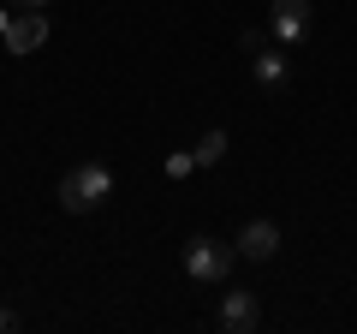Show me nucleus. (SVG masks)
<instances>
[{
	"instance_id": "1",
	"label": "nucleus",
	"mask_w": 357,
	"mask_h": 334,
	"mask_svg": "<svg viewBox=\"0 0 357 334\" xmlns=\"http://www.w3.org/2000/svg\"><path fill=\"white\" fill-rule=\"evenodd\" d=\"M107 197H114V173H107L102 161H84V167H72L60 180V209L66 215H89V209H102Z\"/></svg>"
},
{
	"instance_id": "2",
	"label": "nucleus",
	"mask_w": 357,
	"mask_h": 334,
	"mask_svg": "<svg viewBox=\"0 0 357 334\" xmlns=\"http://www.w3.org/2000/svg\"><path fill=\"white\" fill-rule=\"evenodd\" d=\"M232 245H220V239H191L185 245V275L191 281H208V286H227V275H232Z\"/></svg>"
},
{
	"instance_id": "3",
	"label": "nucleus",
	"mask_w": 357,
	"mask_h": 334,
	"mask_svg": "<svg viewBox=\"0 0 357 334\" xmlns=\"http://www.w3.org/2000/svg\"><path fill=\"white\" fill-rule=\"evenodd\" d=\"M268 30H274L280 48H298L310 36V0H274L268 6Z\"/></svg>"
},
{
	"instance_id": "4",
	"label": "nucleus",
	"mask_w": 357,
	"mask_h": 334,
	"mask_svg": "<svg viewBox=\"0 0 357 334\" xmlns=\"http://www.w3.org/2000/svg\"><path fill=\"white\" fill-rule=\"evenodd\" d=\"M220 328H227V334L262 328V298H256L250 286H227V298H220Z\"/></svg>"
},
{
	"instance_id": "5",
	"label": "nucleus",
	"mask_w": 357,
	"mask_h": 334,
	"mask_svg": "<svg viewBox=\"0 0 357 334\" xmlns=\"http://www.w3.org/2000/svg\"><path fill=\"white\" fill-rule=\"evenodd\" d=\"M6 54H18V60H24V54H36L42 42H48V18H42V6H24V13H13V24H6Z\"/></svg>"
},
{
	"instance_id": "6",
	"label": "nucleus",
	"mask_w": 357,
	"mask_h": 334,
	"mask_svg": "<svg viewBox=\"0 0 357 334\" xmlns=\"http://www.w3.org/2000/svg\"><path fill=\"white\" fill-rule=\"evenodd\" d=\"M280 251V227L274 221H250V227L238 233V257H250V263H268Z\"/></svg>"
},
{
	"instance_id": "7",
	"label": "nucleus",
	"mask_w": 357,
	"mask_h": 334,
	"mask_svg": "<svg viewBox=\"0 0 357 334\" xmlns=\"http://www.w3.org/2000/svg\"><path fill=\"white\" fill-rule=\"evenodd\" d=\"M256 84H262V90H280V84H286V54L256 48Z\"/></svg>"
},
{
	"instance_id": "8",
	"label": "nucleus",
	"mask_w": 357,
	"mask_h": 334,
	"mask_svg": "<svg viewBox=\"0 0 357 334\" xmlns=\"http://www.w3.org/2000/svg\"><path fill=\"white\" fill-rule=\"evenodd\" d=\"M227 150H232V143H227V131H203V138H197V167H215V161H227Z\"/></svg>"
},
{
	"instance_id": "9",
	"label": "nucleus",
	"mask_w": 357,
	"mask_h": 334,
	"mask_svg": "<svg viewBox=\"0 0 357 334\" xmlns=\"http://www.w3.org/2000/svg\"><path fill=\"white\" fill-rule=\"evenodd\" d=\"M197 167V155L191 150H178V155H167V173H173V180H185V173H191Z\"/></svg>"
},
{
	"instance_id": "10",
	"label": "nucleus",
	"mask_w": 357,
	"mask_h": 334,
	"mask_svg": "<svg viewBox=\"0 0 357 334\" xmlns=\"http://www.w3.org/2000/svg\"><path fill=\"white\" fill-rule=\"evenodd\" d=\"M18 328V317H13V310H0V334H13Z\"/></svg>"
},
{
	"instance_id": "11",
	"label": "nucleus",
	"mask_w": 357,
	"mask_h": 334,
	"mask_svg": "<svg viewBox=\"0 0 357 334\" xmlns=\"http://www.w3.org/2000/svg\"><path fill=\"white\" fill-rule=\"evenodd\" d=\"M13 13H18V6H0V36H6V24H13Z\"/></svg>"
},
{
	"instance_id": "12",
	"label": "nucleus",
	"mask_w": 357,
	"mask_h": 334,
	"mask_svg": "<svg viewBox=\"0 0 357 334\" xmlns=\"http://www.w3.org/2000/svg\"><path fill=\"white\" fill-rule=\"evenodd\" d=\"M6 6H18V13H24V6H48V0H6Z\"/></svg>"
}]
</instances>
